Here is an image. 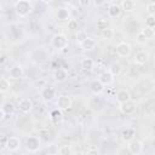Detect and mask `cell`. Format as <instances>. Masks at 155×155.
<instances>
[{
	"label": "cell",
	"instance_id": "3",
	"mask_svg": "<svg viewBox=\"0 0 155 155\" xmlns=\"http://www.w3.org/2000/svg\"><path fill=\"white\" fill-rule=\"evenodd\" d=\"M25 148L30 153H36L40 150L41 148V139L40 137H36V136H29L27 139H25Z\"/></svg>",
	"mask_w": 155,
	"mask_h": 155
},
{
	"label": "cell",
	"instance_id": "30",
	"mask_svg": "<svg viewBox=\"0 0 155 155\" xmlns=\"http://www.w3.org/2000/svg\"><path fill=\"white\" fill-rule=\"evenodd\" d=\"M96 25H97V29H99L101 31H103L104 29H107V28H108V21H107V19H104V18H99V19L97 21Z\"/></svg>",
	"mask_w": 155,
	"mask_h": 155
},
{
	"label": "cell",
	"instance_id": "28",
	"mask_svg": "<svg viewBox=\"0 0 155 155\" xmlns=\"http://www.w3.org/2000/svg\"><path fill=\"white\" fill-rule=\"evenodd\" d=\"M1 108H2V110L5 111V114L11 115V114L15 113V105H13L11 102H6V103H4V105H2Z\"/></svg>",
	"mask_w": 155,
	"mask_h": 155
},
{
	"label": "cell",
	"instance_id": "25",
	"mask_svg": "<svg viewBox=\"0 0 155 155\" xmlns=\"http://www.w3.org/2000/svg\"><path fill=\"white\" fill-rule=\"evenodd\" d=\"M140 33L147 38V40H150V39H153V38L155 36V29H153V28H148V27H145L144 29L140 30Z\"/></svg>",
	"mask_w": 155,
	"mask_h": 155
},
{
	"label": "cell",
	"instance_id": "10",
	"mask_svg": "<svg viewBox=\"0 0 155 155\" xmlns=\"http://www.w3.org/2000/svg\"><path fill=\"white\" fill-rule=\"evenodd\" d=\"M18 108H19V110H21L23 114L30 113L31 109H33V102H31V99H29V98H23V99H21L19 103H18Z\"/></svg>",
	"mask_w": 155,
	"mask_h": 155
},
{
	"label": "cell",
	"instance_id": "40",
	"mask_svg": "<svg viewBox=\"0 0 155 155\" xmlns=\"http://www.w3.org/2000/svg\"><path fill=\"white\" fill-rule=\"evenodd\" d=\"M1 10H2V5H1V2H0V12H1Z\"/></svg>",
	"mask_w": 155,
	"mask_h": 155
},
{
	"label": "cell",
	"instance_id": "38",
	"mask_svg": "<svg viewBox=\"0 0 155 155\" xmlns=\"http://www.w3.org/2000/svg\"><path fill=\"white\" fill-rule=\"evenodd\" d=\"M5 115H6V114H5V111L2 110V108H0V121H1V120L5 117Z\"/></svg>",
	"mask_w": 155,
	"mask_h": 155
},
{
	"label": "cell",
	"instance_id": "27",
	"mask_svg": "<svg viewBox=\"0 0 155 155\" xmlns=\"http://www.w3.org/2000/svg\"><path fill=\"white\" fill-rule=\"evenodd\" d=\"M10 88H11L10 81L7 79H5V78L0 79V92H7Z\"/></svg>",
	"mask_w": 155,
	"mask_h": 155
},
{
	"label": "cell",
	"instance_id": "4",
	"mask_svg": "<svg viewBox=\"0 0 155 155\" xmlns=\"http://www.w3.org/2000/svg\"><path fill=\"white\" fill-rule=\"evenodd\" d=\"M127 143H128L127 144V149H128V151L132 155H139L142 153V150H143V143L140 140L133 138L132 140H130Z\"/></svg>",
	"mask_w": 155,
	"mask_h": 155
},
{
	"label": "cell",
	"instance_id": "15",
	"mask_svg": "<svg viewBox=\"0 0 155 155\" xmlns=\"http://www.w3.org/2000/svg\"><path fill=\"white\" fill-rule=\"evenodd\" d=\"M120 109H121V111H122L124 114L131 115V114H133V113L136 111V104H134L133 102L128 101V102L121 104V105H120Z\"/></svg>",
	"mask_w": 155,
	"mask_h": 155
},
{
	"label": "cell",
	"instance_id": "2",
	"mask_svg": "<svg viewBox=\"0 0 155 155\" xmlns=\"http://www.w3.org/2000/svg\"><path fill=\"white\" fill-rule=\"evenodd\" d=\"M68 42L69 41H68L67 35L61 34V33L53 35L52 39H51V45L56 50H64V48H67L68 47Z\"/></svg>",
	"mask_w": 155,
	"mask_h": 155
},
{
	"label": "cell",
	"instance_id": "37",
	"mask_svg": "<svg viewBox=\"0 0 155 155\" xmlns=\"http://www.w3.org/2000/svg\"><path fill=\"white\" fill-rule=\"evenodd\" d=\"M5 62H6V54L0 56V64H2V63H5Z\"/></svg>",
	"mask_w": 155,
	"mask_h": 155
},
{
	"label": "cell",
	"instance_id": "21",
	"mask_svg": "<svg viewBox=\"0 0 155 155\" xmlns=\"http://www.w3.org/2000/svg\"><path fill=\"white\" fill-rule=\"evenodd\" d=\"M62 120H63L62 110H59V109H54V110L51 111V121H52L53 124H56V125H57V124H61Z\"/></svg>",
	"mask_w": 155,
	"mask_h": 155
},
{
	"label": "cell",
	"instance_id": "9",
	"mask_svg": "<svg viewBox=\"0 0 155 155\" xmlns=\"http://www.w3.org/2000/svg\"><path fill=\"white\" fill-rule=\"evenodd\" d=\"M98 81L103 85V86H108V85H111L114 82V76L111 75V73L109 70H104L99 74V79Z\"/></svg>",
	"mask_w": 155,
	"mask_h": 155
},
{
	"label": "cell",
	"instance_id": "39",
	"mask_svg": "<svg viewBox=\"0 0 155 155\" xmlns=\"http://www.w3.org/2000/svg\"><path fill=\"white\" fill-rule=\"evenodd\" d=\"M71 155H85V153H82V151H75Z\"/></svg>",
	"mask_w": 155,
	"mask_h": 155
},
{
	"label": "cell",
	"instance_id": "29",
	"mask_svg": "<svg viewBox=\"0 0 155 155\" xmlns=\"http://www.w3.org/2000/svg\"><path fill=\"white\" fill-rule=\"evenodd\" d=\"M86 38H87V34H86V31H84V30H78V31H76L75 39H76V42H78L79 45H81Z\"/></svg>",
	"mask_w": 155,
	"mask_h": 155
},
{
	"label": "cell",
	"instance_id": "31",
	"mask_svg": "<svg viewBox=\"0 0 155 155\" xmlns=\"http://www.w3.org/2000/svg\"><path fill=\"white\" fill-rule=\"evenodd\" d=\"M67 28L69 29V30H78V28H79V23H78V21L76 19H68V23H67Z\"/></svg>",
	"mask_w": 155,
	"mask_h": 155
},
{
	"label": "cell",
	"instance_id": "6",
	"mask_svg": "<svg viewBox=\"0 0 155 155\" xmlns=\"http://www.w3.org/2000/svg\"><path fill=\"white\" fill-rule=\"evenodd\" d=\"M131 50H132V47H131V45L128 42L122 41V42H120V44L116 45V53L120 57H127V56H130Z\"/></svg>",
	"mask_w": 155,
	"mask_h": 155
},
{
	"label": "cell",
	"instance_id": "36",
	"mask_svg": "<svg viewBox=\"0 0 155 155\" xmlns=\"http://www.w3.org/2000/svg\"><path fill=\"white\" fill-rule=\"evenodd\" d=\"M85 155H101V154H99V151L97 149H88L85 153Z\"/></svg>",
	"mask_w": 155,
	"mask_h": 155
},
{
	"label": "cell",
	"instance_id": "19",
	"mask_svg": "<svg viewBox=\"0 0 155 155\" xmlns=\"http://www.w3.org/2000/svg\"><path fill=\"white\" fill-rule=\"evenodd\" d=\"M67 78H68V74H67V70L64 69H56L53 73V79L57 82H63L67 80Z\"/></svg>",
	"mask_w": 155,
	"mask_h": 155
},
{
	"label": "cell",
	"instance_id": "11",
	"mask_svg": "<svg viewBox=\"0 0 155 155\" xmlns=\"http://www.w3.org/2000/svg\"><path fill=\"white\" fill-rule=\"evenodd\" d=\"M23 68H22V65H19V64H15V65H12L11 68H10V78L11 79H13V80H18V79H21L22 76H23Z\"/></svg>",
	"mask_w": 155,
	"mask_h": 155
},
{
	"label": "cell",
	"instance_id": "18",
	"mask_svg": "<svg viewBox=\"0 0 155 155\" xmlns=\"http://www.w3.org/2000/svg\"><path fill=\"white\" fill-rule=\"evenodd\" d=\"M120 7H121V11L132 12L136 8V2L133 0H124V1H121Z\"/></svg>",
	"mask_w": 155,
	"mask_h": 155
},
{
	"label": "cell",
	"instance_id": "32",
	"mask_svg": "<svg viewBox=\"0 0 155 155\" xmlns=\"http://www.w3.org/2000/svg\"><path fill=\"white\" fill-rule=\"evenodd\" d=\"M102 36H103L104 39H107V40H110V39L114 38V30L110 29V28H107V29H104V30L102 31Z\"/></svg>",
	"mask_w": 155,
	"mask_h": 155
},
{
	"label": "cell",
	"instance_id": "7",
	"mask_svg": "<svg viewBox=\"0 0 155 155\" xmlns=\"http://www.w3.org/2000/svg\"><path fill=\"white\" fill-rule=\"evenodd\" d=\"M5 145L10 151H17L19 149V147H21V139L18 137H15V136L8 137Z\"/></svg>",
	"mask_w": 155,
	"mask_h": 155
},
{
	"label": "cell",
	"instance_id": "13",
	"mask_svg": "<svg viewBox=\"0 0 155 155\" xmlns=\"http://www.w3.org/2000/svg\"><path fill=\"white\" fill-rule=\"evenodd\" d=\"M149 59V53L147 51H138L136 54H134V63L136 64H139V65H143L148 62Z\"/></svg>",
	"mask_w": 155,
	"mask_h": 155
},
{
	"label": "cell",
	"instance_id": "23",
	"mask_svg": "<svg viewBox=\"0 0 155 155\" xmlns=\"http://www.w3.org/2000/svg\"><path fill=\"white\" fill-rule=\"evenodd\" d=\"M109 71L111 73V75L113 76H117V75H120L121 74V71H122V65L120 64V63H113L111 65H110V68H109Z\"/></svg>",
	"mask_w": 155,
	"mask_h": 155
},
{
	"label": "cell",
	"instance_id": "17",
	"mask_svg": "<svg viewBox=\"0 0 155 155\" xmlns=\"http://www.w3.org/2000/svg\"><path fill=\"white\" fill-rule=\"evenodd\" d=\"M69 16H70V11L67 7H61L56 12V17H57L58 21H68Z\"/></svg>",
	"mask_w": 155,
	"mask_h": 155
},
{
	"label": "cell",
	"instance_id": "5",
	"mask_svg": "<svg viewBox=\"0 0 155 155\" xmlns=\"http://www.w3.org/2000/svg\"><path fill=\"white\" fill-rule=\"evenodd\" d=\"M71 98L69 97V96H67V94H62V96H59L58 97V99H57V107H58V109L59 110H67V109H69L70 107H71Z\"/></svg>",
	"mask_w": 155,
	"mask_h": 155
},
{
	"label": "cell",
	"instance_id": "14",
	"mask_svg": "<svg viewBox=\"0 0 155 155\" xmlns=\"http://www.w3.org/2000/svg\"><path fill=\"white\" fill-rule=\"evenodd\" d=\"M107 12H108V16H109V17L116 18V17H119L120 13H121V7H120V5H117V4H110V5L108 6Z\"/></svg>",
	"mask_w": 155,
	"mask_h": 155
},
{
	"label": "cell",
	"instance_id": "1",
	"mask_svg": "<svg viewBox=\"0 0 155 155\" xmlns=\"http://www.w3.org/2000/svg\"><path fill=\"white\" fill-rule=\"evenodd\" d=\"M13 7H15V12L19 17H27L33 10V5L29 0H18L15 2Z\"/></svg>",
	"mask_w": 155,
	"mask_h": 155
},
{
	"label": "cell",
	"instance_id": "34",
	"mask_svg": "<svg viewBox=\"0 0 155 155\" xmlns=\"http://www.w3.org/2000/svg\"><path fill=\"white\" fill-rule=\"evenodd\" d=\"M147 11H148L149 16H154V13H155V2L154 1H150L147 4Z\"/></svg>",
	"mask_w": 155,
	"mask_h": 155
},
{
	"label": "cell",
	"instance_id": "33",
	"mask_svg": "<svg viewBox=\"0 0 155 155\" xmlns=\"http://www.w3.org/2000/svg\"><path fill=\"white\" fill-rule=\"evenodd\" d=\"M145 25L148 28H155V16H148L145 18Z\"/></svg>",
	"mask_w": 155,
	"mask_h": 155
},
{
	"label": "cell",
	"instance_id": "20",
	"mask_svg": "<svg viewBox=\"0 0 155 155\" xmlns=\"http://www.w3.org/2000/svg\"><path fill=\"white\" fill-rule=\"evenodd\" d=\"M90 90H91V92L94 93V94H101V93L104 91V86H103L98 80H93V81L91 82V85H90Z\"/></svg>",
	"mask_w": 155,
	"mask_h": 155
},
{
	"label": "cell",
	"instance_id": "24",
	"mask_svg": "<svg viewBox=\"0 0 155 155\" xmlns=\"http://www.w3.org/2000/svg\"><path fill=\"white\" fill-rule=\"evenodd\" d=\"M93 65H94V63H93V61L91 58H84L81 61V68L84 70H92Z\"/></svg>",
	"mask_w": 155,
	"mask_h": 155
},
{
	"label": "cell",
	"instance_id": "22",
	"mask_svg": "<svg viewBox=\"0 0 155 155\" xmlns=\"http://www.w3.org/2000/svg\"><path fill=\"white\" fill-rule=\"evenodd\" d=\"M134 134H136L134 130H132V128H125L122 131V133H121V138H122L124 142H130V140H132L134 138Z\"/></svg>",
	"mask_w": 155,
	"mask_h": 155
},
{
	"label": "cell",
	"instance_id": "12",
	"mask_svg": "<svg viewBox=\"0 0 155 155\" xmlns=\"http://www.w3.org/2000/svg\"><path fill=\"white\" fill-rule=\"evenodd\" d=\"M116 101H117V103H119L120 105L124 104V103H126V102H128V101H131V94H130V92H128L127 90H125V88L119 90L117 93H116Z\"/></svg>",
	"mask_w": 155,
	"mask_h": 155
},
{
	"label": "cell",
	"instance_id": "16",
	"mask_svg": "<svg viewBox=\"0 0 155 155\" xmlns=\"http://www.w3.org/2000/svg\"><path fill=\"white\" fill-rule=\"evenodd\" d=\"M96 45H97L96 40L92 39V38H90V36H87V38L84 40V42L80 45V47H81L82 50H85V51H91V50H93V48L96 47Z\"/></svg>",
	"mask_w": 155,
	"mask_h": 155
},
{
	"label": "cell",
	"instance_id": "26",
	"mask_svg": "<svg viewBox=\"0 0 155 155\" xmlns=\"http://www.w3.org/2000/svg\"><path fill=\"white\" fill-rule=\"evenodd\" d=\"M73 150L69 144H64L58 149V155H71Z\"/></svg>",
	"mask_w": 155,
	"mask_h": 155
},
{
	"label": "cell",
	"instance_id": "35",
	"mask_svg": "<svg viewBox=\"0 0 155 155\" xmlns=\"http://www.w3.org/2000/svg\"><path fill=\"white\" fill-rule=\"evenodd\" d=\"M136 41H137L138 44H142V45H143V44H145L148 40H147V38H145V36L139 31V33L136 35Z\"/></svg>",
	"mask_w": 155,
	"mask_h": 155
},
{
	"label": "cell",
	"instance_id": "8",
	"mask_svg": "<svg viewBox=\"0 0 155 155\" xmlns=\"http://www.w3.org/2000/svg\"><path fill=\"white\" fill-rule=\"evenodd\" d=\"M41 97L46 102H51L56 97V90L52 86H45L41 90Z\"/></svg>",
	"mask_w": 155,
	"mask_h": 155
}]
</instances>
